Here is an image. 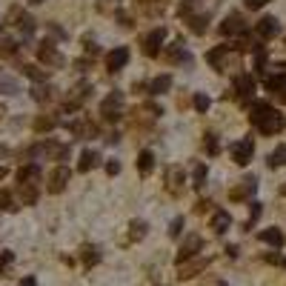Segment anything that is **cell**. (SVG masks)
Returning <instances> with one entry per match:
<instances>
[{"label":"cell","mask_w":286,"mask_h":286,"mask_svg":"<svg viewBox=\"0 0 286 286\" xmlns=\"http://www.w3.org/2000/svg\"><path fill=\"white\" fill-rule=\"evenodd\" d=\"M255 189H257V180H255V178H243L241 183H237L235 189L229 192V198H232V200L237 203V200H246L252 192H255Z\"/></svg>","instance_id":"cell-8"},{"label":"cell","mask_w":286,"mask_h":286,"mask_svg":"<svg viewBox=\"0 0 286 286\" xmlns=\"http://www.w3.org/2000/svg\"><path fill=\"white\" fill-rule=\"evenodd\" d=\"M32 94H35V100H49L52 98V89H35Z\"/></svg>","instance_id":"cell-39"},{"label":"cell","mask_w":286,"mask_h":286,"mask_svg":"<svg viewBox=\"0 0 286 286\" xmlns=\"http://www.w3.org/2000/svg\"><path fill=\"white\" fill-rule=\"evenodd\" d=\"M121 109H123V94L121 92H112L109 98H103V103H100V114H103L106 121H117V117H121Z\"/></svg>","instance_id":"cell-2"},{"label":"cell","mask_w":286,"mask_h":286,"mask_svg":"<svg viewBox=\"0 0 286 286\" xmlns=\"http://www.w3.org/2000/svg\"><path fill=\"white\" fill-rule=\"evenodd\" d=\"M126 60H129V49H126V46H117V49H112L106 55V69L117 72L121 66H126Z\"/></svg>","instance_id":"cell-9"},{"label":"cell","mask_w":286,"mask_h":286,"mask_svg":"<svg viewBox=\"0 0 286 286\" xmlns=\"http://www.w3.org/2000/svg\"><path fill=\"white\" fill-rule=\"evenodd\" d=\"M80 260H83V266H94L100 260L98 246H92V243H83V246H80Z\"/></svg>","instance_id":"cell-16"},{"label":"cell","mask_w":286,"mask_h":286,"mask_svg":"<svg viewBox=\"0 0 286 286\" xmlns=\"http://www.w3.org/2000/svg\"><path fill=\"white\" fill-rule=\"evenodd\" d=\"M280 100H283V103H286V92H283V94H280Z\"/></svg>","instance_id":"cell-47"},{"label":"cell","mask_w":286,"mask_h":286,"mask_svg":"<svg viewBox=\"0 0 286 286\" xmlns=\"http://www.w3.org/2000/svg\"><path fill=\"white\" fill-rule=\"evenodd\" d=\"M166 60H169V63H180V60L192 63V55H186L183 46H178V43H175V46H169V49H166Z\"/></svg>","instance_id":"cell-18"},{"label":"cell","mask_w":286,"mask_h":286,"mask_svg":"<svg viewBox=\"0 0 286 286\" xmlns=\"http://www.w3.org/2000/svg\"><path fill=\"white\" fill-rule=\"evenodd\" d=\"M37 57H40L46 66H55V69H60V66L66 63L63 60V55L55 49V43H49V40H43L40 46H37Z\"/></svg>","instance_id":"cell-4"},{"label":"cell","mask_w":286,"mask_h":286,"mask_svg":"<svg viewBox=\"0 0 286 286\" xmlns=\"http://www.w3.org/2000/svg\"><path fill=\"white\" fill-rule=\"evenodd\" d=\"M266 89L275 92V94H283L286 92V75H275V78H269V80H266Z\"/></svg>","instance_id":"cell-24"},{"label":"cell","mask_w":286,"mask_h":286,"mask_svg":"<svg viewBox=\"0 0 286 286\" xmlns=\"http://www.w3.org/2000/svg\"><path fill=\"white\" fill-rule=\"evenodd\" d=\"M235 89H237L241 98H249V94L255 92V78H252V75H237V78H235Z\"/></svg>","instance_id":"cell-14"},{"label":"cell","mask_w":286,"mask_h":286,"mask_svg":"<svg viewBox=\"0 0 286 286\" xmlns=\"http://www.w3.org/2000/svg\"><path fill=\"white\" fill-rule=\"evenodd\" d=\"M166 175H169V180H172V186H175V189H178V186L183 183V169H178V166H172V169L166 172Z\"/></svg>","instance_id":"cell-32"},{"label":"cell","mask_w":286,"mask_h":286,"mask_svg":"<svg viewBox=\"0 0 286 286\" xmlns=\"http://www.w3.org/2000/svg\"><path fill=\"white\" fill-rule=\"evenodd\" d=\"M37 178H40V166L37 163H29V166L17 169V180H20V183H35Z\"/></svg>","instance_id":"cell-15"},{"label":"cell","mask_w":286,"mask_h":286,"mask_svg":"<svg viewBox=\"0 0 286 286\" xmlns=\"http://www.w3.org/2000/svg\"><path fill=\"white\" fill-rule=\"evenodd\" d=\"M226 55H229V46H214L212 52H206V63L212 66V69L223 72V69H226V66H223V60H226Z\"/></svg>","instance_id":"cell-11"},{"label":"cell","mask_w":286,"mask_h":286,"mask_svg":"<svg viewBox=\"0 0 286 286\" xmlns=\"http://www.w3.org/2000/svg\"><path fill=\"white\" fill-rule=\"evenodd\" d=\"M189 26H192L195 35H200V32L206 29V14H195V17H189Z\"/></svg>","instance_id":"cell-30"},{"label":"cell","mask_w":286,"mask_h":286,"mask_svg":"<svg viewBox=\"0 0 286 286\" xmlns=\"http://www.w3.org/2000/svg\"><path fill=\"white\" fill-rule=\"evenodd\" d=\"M266 0H246V9H260Z\"/></svg>","instance_id":"cell-44"},{"label":"cell","mask_w":286,"mask_h":286,"mask_svg":"<svg viewBox=\"0 0 286 286\" xmlns=\"http://www.w3.org/2000/svg\"><path fill=\"white\" fill-rule=\"evenodd\" d=\"M20 286H37V280H35V278H23Z\"/></svg>","instance_id":"cell-45"},{"label":"cell","mask_w":286,"mask_h":286,"mask_svg":"<svg viewBox=\"0 0 286 286\" xmlns=\"http://www.w3.org/2000/svg\"><path fill=\"white\" fill-rule=\"evenodd\" d=\"M260 212H264V203H252V214L246 221V229H252V223H255V218H260Z\"/></svg>","instance_id":"cell-35"},{"label":"cell","mask_w":286,"mask_h":286,"mask_svg":"<svg viewBox=\"0 0 286 286\" xmlns=\"http://www.w3.org/2000/svg\"><path fill=\"white\" fill-rule=\"evenodd\" d=\"M23 75H26V78H32L35 83H43V80H46V72H43L40 66H35V63H26V66H23Z\"/></svg>","instance_id":"cell-25"},{"label":"cell","mask_w":286,"mask_h":286,"mask_svg":"<svg viewBox=\"0 0 286 286\" xmlns=\"http://www.w3.org/2000/svg\"><path fill=\"white\" fill-rule=\"evenodd\" d=\"M152 166H155V157H152L149 149H143L140 155H137V172H140V175H149Z\"/></svg>","instance_id":"cell-20"},{"label":"cell","mask_w":286,"mask_h":286,"mask_svg":"<svg viewBox=\"0 0 286 286\" xmlns=\"http://www.w3.org/2000/svg\"><path fill=\"white\" fill-rule=\"evenodd\" d=\"M278 32H280V26L275 17H260V20H257V35L260 37H275Z\"/></svg>","instance_id":"cell-13"},{"label":"cell","mask_w":286,"mask_h":286,"mask_svg":"<svg viewBox=\"0 0 286 286\" xmlns=\"http://www.w3.org/2000/svg\"><path fill=\"white\" fill-rule=\"evenodd\" d=\"M35 132H49V129H55L57 126V117L55 114H40V117H35Z\"/></svg>","instance_id":"cell-22"},{"label":"cell","mask_w":286,"mask_h":286,"mask_svg":"<svg viewBox=\"0 0 286 286\" xmlns=\"http://www.w3.org/2000/svg\"><path fill=\"white\" fill-rule=\"evenodd\" d=\"M209 266V257H195V260H189V264H180V272H178V278L186 280V278H195L198 272H203Z\"/></svg>","instance_id":"cell-7"},{"label":"cell","mask_w":286,"mask_h":286,"mask_svg":"<svg viewBox=\"0 0 286 286\" xmlns=\"http://www.w3.org/2000/svg\"><path fill=\"white\" fill-rule=\"evenodd\" d=\"M200 246H203L200 235H189L183 241V246H180V252H178V264H186V257H195L200 252Z\"/></svg>","instance_id":"cell-6"},{"label":"cell","mask_w":286,"mask_h":286,"mask_svg":"<svg viewBox=\"0 0 286 286\" xmlns=\"http://www.w3.org/2000/svg\"><path fill=\"white\" fill-rule=\"evenodd\" d=\"M98 163V152H92V149H86L83 155H80V163H78V172H89L92 166Z\"/></svg>","instance_id":"cell-23"},{"label":"cell","mask_w":286,"mask_h":286,"mask_svg":"<svg viewBox=\"0 0 286 286\" xmlns=\"http://www.w3.org/2000/svg\"><path fill=\"white\" fill-rule=\"evenodd\" d=\"M29 3H43V0H29Z\"/></svg>","instance_id":"cell-48"},{"label":"cell","mask_w":286,"mask_h":286,"mask_svg":"<svg viewBox=\"0 0 286 286\" xmlns=\"http://www.w3.org/2000/svg\"><path fill=\"white\" fill-rule=\"evenodd\" d=\"M218 286H226V283H218Z\"/></svg>","instance_id":"cell-50"},{"label":"cell","mask_w":286,"mask_h":286,"mask_svg":"<svg viewBox=\"0 0 286 286\" xmlns=\"http://www.w3.org/2000/svg\"><path fill=\"white\" fill-rule=\"evenodd\" d=\"M106 172H109V175H117V172H121V163H117V160H109V163H106Z\"/></svg>","instance_id":"cell-41"},{"label":"cell","mask_w":286,"mask_h":286,"mask_svg":"<svg viewBox=\"0 0 286 286\" xmlns=\"http://www.w3.org/2000/svg\"><path fill=\"white\" fill-rule=\"evenodd\" d=\"M280 192H283V195H286V186H283V189H280Z\"/></svg>","instance_id":"cell-49"},{"label":"cell","mask_w":286,"mask_h":286,"mask_svg":"<svg viewBox=\"0 0 286 286\" xmlns=\"http://www.w3.org/2000/svg\"><path fill=\"white\" fill-rule=\"evenodd\" d=\"M235 46H237V49H252V37L249 35H241L235 40Z\"/></svg>","instance_id":"cell-38"},{"label":"cell","mask_w":286,"mask_h":286,"mask_svg":"<svg viewBox=\"0 0 286 286\" xmlns=\"http://www.w3.org/2000/svg\"><path fill=\"white\" fill-rule=\"evenodd\" d=\"M69 178H72L69 166H55V169L49 172V183H46V189H49L52 195L63 192V189H66V183H69Z\"/></svg>","instance_id":"cell-3"},{"label":"cell","mask_w":286,"mask_h":286,"mask_svg":"<svg viewBox=\"0 0 286 286\" xmlns=\"http://www.w3.org/2000/svg\"><path fill=\"white\" fill-rule=\"evenodd\" d=\"M180 229H183V218H175V221H172L169 235H172V237H178V235H180Z\"/></svg>","instance_id":"cell-37"},{"label":"cell","mask_w":286,"mask_h":286,"mask_svg":"<svg viewBox=\"0 0 286 286\" xmlns=\"http://www.w3.org/2000/svg\"><path fill=\"white\" fill-rule=\"evenodd\" d=\"M252 152H255V140H252V137H243V140H237L235 146H232V160H235L237 166H246L252 160Z\"/></svg>","instance_id":"cell-5"},{"label":"cell","mask_w":286,"mask_h":286,"mask_svg":"<svg viewBox=\"0 0 286 286\" xmlns=\"http://www.w3.org/2000/svg\"><path fill=\"white\" fill-rule=\"evenodd\" d=\"M166 40V29H155V32H149L146 35V40H143V52L149 57H155L157 55V46Z\"/></svg>","instance_id":"cell-10"},{"label":"cell","mask_w":286,"mask_h":286,"mask_svg":"<svg viewBox=\"0 0 286 286\" xmlns=\"http://www.w3.org/2000/svg\"><path fill=\"white\" fill-rule=\"evenodd\" d=\"M206 152H209V155H218V140H214V137H209V140H206Z\"/></svg>","instance_id":"cell-40"},{"label":"cell","mask_w":286,"mask_h":286,"mask_svg":"<svg viewBox=\"0 0 286 286\" xmlns=\"http://www.w3.org/2000/svg\"><path fill=\"white\" fill-rule=\"evenodd\" d=\"M192 103H195V109H198V112H206V109H209V98H206V94H195Z\"/></svg>","instance_id":"cell-34"},{"label":"cell","mask_w":286,"mask_h":286,"mask_svg":"<svg viewBox=\"0 0 286 286\" xmlns=\"http://www.w3.org/2000/svg\"><path fill=\"white\" fill-rule=\"evenodd\" d=\"M146 229H149V226H146L143 221H132V235H129V237H132V241H140V237L146 235Z\"/></svg>","instance_id":"cell-31"},{"label":"cell","mask_w":286,"mask_h":286,"mask_svg":"<svg viewBox=\"0 0 286 286\" xmlns=\"http://www.w3.org/2000/svg\"><path fill=\"white\" fill-rule=\"evenodd\" d=\"M169 86H172V78H169V75H160V78L152 80L149 89H152L155 94H163V92H169Z\"/></svg>","instance_id":"cell-26"},{"label":"cell","mask_w":286,"mask_h":286,"mask_svg":"<svg viewBox=\"0 0 286 286\" xmlns=\"http://www.w3.org/2000/svg\"><path fill=\"white\" fill-rule=\"evenodd\" d=\"M14 52H17V43H14L12 37H0V55H3V57H12Z\"/></svg>","instance_id":"cell-28"},{"label":"cell","mask_w":286,"mask_h":286,"mask_svg":"<svg viewBox=\"0 0 286 286\" xmlns=\"http://www.w3.org/2000/svg\"><path fill=\"white\" fill-rule=\"evenodd\" d=\"M3 178H6V169H3V166H0V180H3Z\"/></svg>","instance_id":"cell-46"},{"label":"cell","mask_w":286,"mask_h":286,"mask_svg":"<svg viewBox=\"0 0 286 286\" xmlns=\"http://www.w3.org/2000/svg\"><path fill=\"white\" fill-rule=\"evenodd\" d=\"M249 121L255 123V126L260 129V132H264V135H275V132L286 129V117L275 112V109H272L269 103H255V106H252Z\"/></svg>","instance_id":"cell-1"},{"label":"cell","mask_w":286,"mask_h":286,"mask_svg":"<svg viewBox=\"0 0 286 286\" xmlns=\"http://www.w3.org/2000/svg\"><path fill=\"white\" fill-rule=\"evenodd\" d=\"M257 237L264 243H269V246H280V243H283V232H280V229H264Z\"/></svg>","instance_id":"cell-21"},{"label":"cell","mask_w":286,"mask_h":286,"mask_svg":"<svg viewBox=\"0 0 286 286\" xmlns=\"http://www.w3.org/2000/svg\"><path fill=\"white\" fill-rule=\"evenodd\" d=\"M229 226H232V214L229 212H214L212 214V229L218 232V235H223Z\"/></svg>","instance_id":"cell-17"},{"label":"cell","mask_w":286,"mask_h":286,"mask_svg":"<svg viewBox=\"0 0 286 286\" xmlns=\"http://www.w3.org/2000/svg\"><path fill=\"white\" fill-rule=\"evenodd\" d=\"M49 35H55V37H66V32H63L60 26H52V23H49Z\"/></svg>","instance_id":"cell-42"},{"label":"cell","mask_w":286,"mask_h":286,"mask_svg":"<svg viewBox=\"0 0 286 286\" xmlns=\"http://www.w3.org/2000/svg\"><path fill=\"white\" fill-rule=\"evenodd\" d=\"M243 32V17L241 14H226V20L221 23V35H237Z\"/></svg>","instance_id":"cell-12"},{"label":"cell","mask_w":286,"mask_h":286,"mask_svg":"<svg viewBox=\"0 0 286 286\" xmlns=\"http://www.w3.org/2000/svg\"><path fill=\"white\" fill-rule=\"evenodd\" d=\"M12 260H14L12 252H0V275H3V272H6L9 266H12Z\"/></svg>","instance_id":"cell-33"},{"label":"cell","mask_w":286,"mask_h":286,"mask_svg":"<svg viewBox=\"0 0 286 286\" xmlns=\"http://www.w3.org/2000/svg\"><path fill=\"white\" fill-rule=\"evenodd\" d=\"M0 209H3V212H14V209H17V203H14L12 192H6V189L0 192Z\"/></svg>","instance_id":"cell-29"},{"label":"cell","mask_w":286,"mask_h":286,"mask_svg":"<svg viewBox=\"0 0 286 286\" xmlns=\"http://www.w3.org/2000/svg\"><path fill=\"white\" fill-rule=\"evenodd\" d=\"M283 163H286V143H283V146H278V149L269 155V166H272V169H278V166H283Z\"/></svg>","instance_id":"cell-27"},{"label":"cell","mask_w":286,"mask_h":286,"mask_svg":"<svg viewBox=\"0 0 286 286\" xmlns=\"http://www.w3.org/2000/svg\"><path fill=\"white\" fill-rule=\"evenodd\" d=\"M17 195H20V200H23V206H32L37 200V189H35V183H20V189H17Z\"/></svg>","instance_id":"cell-19"},{"label":"cell","mask_w":286,"mask_h":286,"mask_svg":"<svg viewBox=\"0 0 286 286\" xmlns=\"http://www.w3.org/2000/svg\"><path fill=\"white\" fill-rule=\"evenodd\" d=\"M117 23H123V26H132V17H129L126 12H121V14H117Z\"/></svg>","instance_id":"cell-43"},{"label":"cell","mask_w":286,"mask_h":286,"mask_svg":"<svg viewBox=\"0 0 286 286\" xmlns=\"http://www.w3.org/2000/svg\"><path fill=\"white\" fill-rule=\"evenodd\" d=\"M203 178H206V166H195V186H203Z\"/></svg>","instance_id":"cell-36"}]
</instances>
